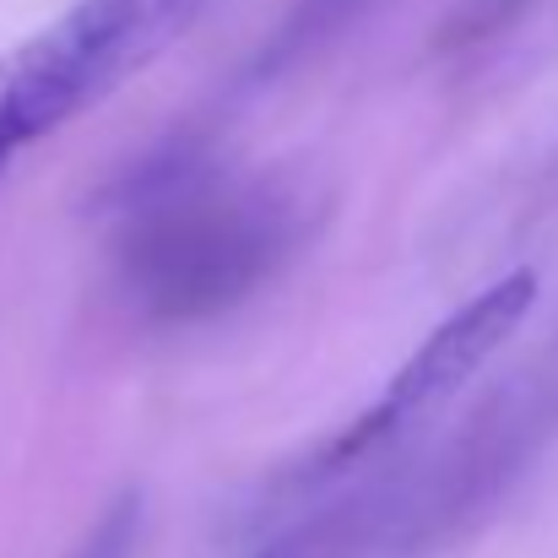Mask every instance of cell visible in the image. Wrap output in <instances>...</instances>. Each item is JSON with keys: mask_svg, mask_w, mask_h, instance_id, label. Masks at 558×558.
I'll list each match as a JSON object with an SVG mask.
<instances>
[{"mask_svg": "<svg viewBox=\"0 0 558 558\" xmlns=\"http://www.w3.org/2000/svg\"><path fill=\"white\" fill-rule=\"evenodd\" d=\"M310 195L277 174L163 158L120 201L114 271L131 304L185 326L255 299L310 239Z\"/></svg>", "mask_w": 558, "mask_h": 558, "instance_id": "1", "label": "cell"}, {"mask_svg": "<svg viewBox=\"0 0 558 558\" xmlns=\"http://www.w3.org/2000/svg\"><path fill=\"white\" fill-rule=\"evenodd\" d=\"M206 0H76L0 54V169L147 71Z\"/></svg>", "mask_w": 558, "mask_h": 558, "instance_id": "2", "label": "cell"}, {"mask_svg": "<svg viewBox=\"0 0 558 558\" xmlns=\"http://www.w3.org/2000/svg\"><path fill=\"white\" fill-rule=\"evenodd\" d=\"M532 304H537V271H510L494 288H483L477 299H466L445 326H434L423 337V348L401 369L390 374L385 396L320 456V472L353 466L359 456H369L374 445L396 439L401 428H412L417 417H428L450 396H461L477 374L505 353V342L526 326Z\"/></svg>", "mask_w": 558, "mask_h": 558, "instance_id": "3", "label": "cell"}, {"mask_svg": "<svg viewBox=\"0 0 558 558\" xmlns=\"http://www.w3.org/2000/svg\"><path fill=\"white\" fill-rule=\"evenodd\" d=\"M136 526H142V505L136 499H120L98 515V526L71 548L65 558H125L136 548Z\"/></svg>", "mask_w": 558, "mask_h": 558, "instance_id": "4", "label": "cell"}, {"mask_svg": "<svg viewBox=\"0 0 558 558\" xmlns=\"http://www.w3.org/2000/svg\"><path fill=\"white\" fill-rule=\"evenodd\" d=\"M353 11H359V0H299V11L288 22V44H315L331 27H342Z\"/></svg>", "mask_w": 558, "mask_h": 558, "instance_id": "5", "label": "cell"}]
</instances>
